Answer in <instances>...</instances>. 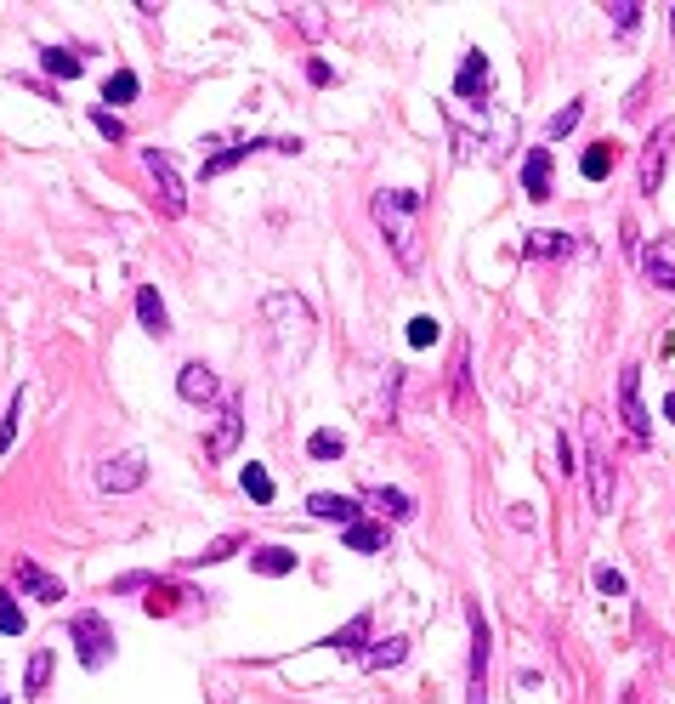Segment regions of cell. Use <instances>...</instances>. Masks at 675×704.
Segmentation results:
<instances>
[{"mask_svg": "<svg viewBox=\"0 0 675 704\" xmlns=\"http://www.w3.org/2000/svg\"><path fill=\"white\" fill-rule=\"evenodd\" d=\"M403 659H409V642H403V636H386V642H369L364 670H398Z\"/></svg>", "mask_w": 675, "mask_h": 704, "instance_id": "44dd1931", "label": "cell"}, {"mask_svg": "<svg viewBox=\"0 0 675 704\" xmlns=\"http://www.w3.org/2000/svg\"><path fill=\"white\" fill-rule=\"evenodd\" d=\"M307 511L312 517H324V523H341V528L358 523V500H352V494H312Z\"/></svg>", "mask_w": 675, "mask_h": 704, "instance_id": "e0dca14e", "label": "cell"}, {"mask_svg": "<svg viewBox=\"0 0 675 704\" xmlns=\"http://www.w3.org/2000/svg\"><path fill=\"white\" fill-rule=\"evenodd\" d=\"M471 682H466V704H488V614L471 602Z\"/></svg>", "mask_w": 675, "mask_h": 704, "instance_id": "8992f818", "label": "cell"}, {"mask_svg": "<svg viewBox=\"0 0 675 704\" xmlns=\"http://www.w3.org/2000/svg\"><path fill=\"white\" fill-rule=\"evenodd\" d=\"M18 421H23V387L12 392V404H6V421H0V449H12V443H18Z\"/></svg>", "mask_w": 675, "mask_h": 704, "instance_id": "1f68e13d", "label": "cell"}, {"mask_svg": "<svg viewBox=\"0 0 675 704\" xmlns=\"http://www.w3.org/2000/svg\"><path fill=\"white\" fill-rule=\"evenodd\" d=\"M619 415H624V426H630L636 443L653 438V421H647V409H641V364H624L619 370Z\"/></svg>", "mask_w": 675, "mask_h": 704, "instance_id": "ba28073f", "label": "cell"}, {"mask_svg": "<svg viewBox=\"0 0 675 704\" xmlns=\"http://www.w3.org/2000/svg\"><path fill=\"white\" fill-rule=\"evenodd\" d=\"M176 392H182L188 404H210V398L222 392V381H216V370H210V364H199V358H193V364H182V375H176Z\"/></svg>", "mask_w": 675, "mask_h": 704, "instance_id": "7c38bea8", "label": "cell"}, {"mask_svg": "<svg viewBox=\"0 0 675 704\" xmlns=\"http://www.w3.org/2000/svg\"><path fill=\"white\" fill-rule=\"evenodd\" d=\"M261 313L273 318V324H290V330H301V335L312 330V307H307L301 296H290V290H278V296H267V301H261Z\"/></svg>", "mask_w": 675, "mask_h": 704, "instance_id": "4fadbf2b", "label": "cell"}, {"mask_svg": "<svg viewBox=\"0 0 675 704\" xmlns=\"http://www.w3.org/2000/svg\"><path fill=\"white\" fill-rule=\"evenodd\" d=\"M324 648H335V653H358V659H364V648H369V614H358L352 625H341V631L329 636Z\"/></svg>", "mask_w": 675, "mask_h": 704, "instance_id": "603a6c76", "label": "cell"}, {"mask_svg": "<svg viewBox=\"0 0 675 704\" xmlns=\"http://www.w3.org/2000/svg\"><path fill=\"white\" fill-rule=\"evenodd\" d=\"M670 29H675V6H670Z\"/></svg>", "mask_w": 675, "mask_h": 704, "instance_id": "ee69618b", "label": "cell"}, {"mask_svg": "<svg viewBox=\"0 0 675 704\" xmlns=\"http://www.w3.org/2000/svg\"><path fill=\"white\" fill-rule=\"evenodd\" d=\"M607 12H613V29H619V35H630V29L641 23V12H647V6H636V0H619V6H607Z\"/></svg>", "mask_w": 675, "mask_h": 704, "instance_id": "d590c367", "label": "cell"}, {"mask_svg": "<svg viewBox=\"0 0 675 704\" xmlns=\"http://www.w3.org/2000/svg\"><path fill=\"white\" fill-rule=\"evenodd\" d=\"M454 97H460V103H471V97L483 103L488 97V57L483 52H466V63H460V74H454Z\"/></svg>", "mask_w": 675, "mask_h": 704, "instance_id": "9a60e30c", "label": "cell"}, {"mask_svg": "<svg viewBox=\"0 0 675 704\" xmlns=\"http://www.w3.org/2000/svg\"><path fill=\"white\" fill-rule=\"evenodd\" d=\"M522 194L551 199V148H528L522 154Z\"/></svg>", "mask_w": 675, "mask_h": 704, "instance_id": "5bb4252c", "label": "cell"}, {"mask_svg": "<svg viewBox=\"0 0 675 704\" xmlns=\"http://www.w3.org/2000/svg\"><path fill=\"white\" fill-rule=\"evenodd\" d=\"M91 125H97L108 142H125V120H120V114H108V108H91Z\"/></svg>", "mask_w": 675, "mask_h": 704, "instance_id": "8d00e7d4", "label": "cell"}, {"mask_svg": "<svg viewBox=\"0 0 675 704\" xmlns=\"http://www.w3.org/2000/svg\"><path fill=\"white\" fill-rule=\"evenodd\" d=\"M437 330H443V324H437L432 313L409 318V347H432V341H437Z\"/></svg>", "mask_w": 675, "mask_h": 704, "instance_id": "e575fe53", "label": "cell"}, {"mask_svg": "<svg viewBox=\"0 0 675 704\" xmlns=\"http://www.w3.org/2000/svg\"><path fill=\"white\" fill-rule=\"evenodd\" d=\"M46 682H52V648H35L29 653V670H23V693L35 699V693H46Z\"/></svg>", "mask_w": 675, "mask_h": 704, "instance_id": "d4e9b609", "label": "cell"}, {"mask_svg": "<svg viewBox=\"0 0 675 704\" xmlns=\"http://www.w3.org/2000/svg\"><path fill=\"white\" fill-rule=\"evenodd\" d=\"M573 472H579V455H573V438L562 432V477H573Z\"/></svg>", "mask_w": 675, "mask_h": 704, "instance_id": "ab89813d", "label": "cell"}, {"mask_svg": "<svg viewBox=\"0 0 675 704\" xmlns=\"http://www.w3.org/2000/svg\"><path fill=\"white\" fill-rule=\"evenodd\" d=\"M239 438H244V398H227L216 426H210V438H205V460H227L239 449Z\"/></svg>", "mask_w": 675, "mask_h": 704, "instance_id": "9c48e42d", "label": "cell"}, {"mask_svg": "<svg viewBox=\"0 0 675 704\" xmlns=\"http://www.w3.org/2000/svg\"><path fill=\"white\" fill-rule=\"evenodd\" d=\"M307 455L312 460H341V455H347V438H341V432H312Z\"/></svg>", "mask_w": 675, "mask_h": 704, "instance_id": "f546056e", "label": "cell"}, {"mask_svg": "<svg viewBox=\"0 0 675 704\" xmlns=\"http://www.w3.org/2000/svg\"><path fill=\"white\" fill-rule=\"evenodd\" d=\"M511 528H522V534H528V528H534V506H511Z\"/></svg>", "mask_w": 675, "mask_h": 704, "instance_id": "b9f144b4", "label": "cell"}, {"mask_svg": "<svg viewBox=\"0 0 675 704\" xmlns=\"http://www.w3.org/2000/svg\"><path fill=\"white\" fill-rule=\"evenodd\" d=\"M607 171H613V142H596V148L579 159V176H585V182H602Z\"/></svg>", "mask_w": 675, "mask_h": 704, "instance_id": "4316f807", "label": "cell"}, {"mask_svg": "<svg viewBox=\"0 0 675 704\" xmlns=\"http://www.w3.org/2000/svg\"><path fill=\"white\" fill-rule=\"evenodd\" d=\"M233 551H239V534H222V540H210V546L199 551V557H188V563H227Z\"/></svg>", "mask_w": 675, "mask_h": 704, "instance_id": "836d02e7", "label": "cell"}, {"mask_svg": "<svg viewBox=\"0 0 675 704\" xmlns=\"http://www.w3.org/2000/svg\"><path fill=\"white\" fill-rule=\"evenodd\" d=\"M142 483H148V460H142L137 449H125V455L97 466V489L103 494H131V489H142Z\"/></svg>", "mask_w": 675, "mask_h": 704, "instance_id": "52a82bcc", "label": "cell"}, {"mask_svg": "<svg viewBox=\"0 0 675 704\" xmlns=\"http://www.w3.org/2000/svg\"><path fill=\"white\" fill-rule=\"evenodd\" d=\"M641 273H647L658 290H675V239L670 233H658L653 245L641 250Z\"/></svg>", "mask_w": 675, "mask_h": 704, "instance_id": "8fae6325", "label": "cell"}, {"mask_svg": "<svg viewBox=\"0 0 675 704\" xmlns=\"http://www.w3.org/2000/svg\"><path fill=\"white\" fill-rule=\"evenodd\" d=\"M585 120V103H568V108H556L551 120H545V137H568L573 125Z\"/></svg>", "mask_w": 675, "mask_h": 704, "instance_id": "4dcf8cb0", "label": "cell"}, {"mask_svg": "<svg viewBox=\"0 0 675 704\" xmlns=\"http://www.w3.org/2000/svg\"><path fill=\"white\" fill-rule=\"evenodd\" d=\"M347 546H352V551H381V546H386V528H381V523H364V517H358V523L347 528Z\"/></svg>", "mask_w": 675, "mask_h": 704, "instance_id": "83f0119b", "label": "cell"}, {"mask_svg": "<svg viewBox=\"0 0 675 704\" xmlns=\"http://www.w3.org/2000/svg\"><path fill=\"white\" fill-rule=\"evenodd\" d=\"M250 568H256V574H267V580L295 574V551L290 546H261V551H250Z\"/></svg>", "mask_w": 675, "mask_h": 704, "instance_id": "7402d4cb", "label": "cell"}, {"mask_svg": "<svg viewBox=\"0 0 675 704\" xmlns=\"http://www.w3.org/2000/svg\"><path fill=\"white\" fill-rule=\"evenodd\" d=\"M0 704H6V699H0Z\"/></svg>", "mask_w": 675, "mask_h": 704, "instance_id": "f6af8a7d", "label": "cell"}, {"mask_svg": "<svg viewBox=\"0 0 675 704\" xmlns=\"http://www.w3.org/2000/svg\"><path fill=\"white\" fill-rule=\"evenodd\" d=\"M585 443H590V506L613 511V455H607L602 415H585Z\"/></svg>", "mask_w": 675, "mask_h": 704, "instance_id": "3957f363", "label": "cell"}, {"mask_svg": "<svg viewBox=\"0 0 675 704\" xmlns=\"http://www.w3.org/2000/svg\"><path fill=\"white\" fill-rule=\"evenodd\" d=\"M307 80H312V86H329V80H335V69H329V63H307Z\"/></svg>", "mask_w": 675, "mask_h": 704, "instance_id": "60d3db41", "label": "cell"}, {"mask_svg": "<svg viewBox=\"0 0 675 704\" xmlns=\"http://www.w3.org/2000/svg\"><path fill=\"white\" fill-rule=\"evenodd\" d=\"M142 165H148V176H154V199L165 216H182L188 211V188H182V176H176V159L165 154V148H142Z\"/></svg>", "mask_w": 675, "mask_h": 704, "instance_id": "277c9868", "label": "cell"}, {"mask_svg": "<svg viewBox=\"0 0 675 704\" xmlns=\"http://www.w3.org/2000/svg\"><path fill=\"white\" fill-rule=\"evenodd\" d=\"M573 250V233H556V228H539V233H522V256L528 262H556Z\"/></svg>", "mask_w": 675, "mask_h": 704, "instance_id": "2e32d148", "label": "cell"}, {"mask_svg": "<svg viewBox=\"0 0 675 704\" xmlns=\"http://www.w3.org/2000/svg\"><path fill=\"white\" fill-rule=\"evenodd\" d=\"M69 636H74V653H80V665L86 670H103L114 659V625H108L97 608H80L69 619Z\"/></svg>", "mask_w": 675, "mask_h": 704, "instance_id": "7a4b0ae2", "label": "cell"}, {"mask_svg": "<svg viewBox=\"0 0 675 704\" xmlns=\"http://www.w3.org/2000/svg\"><path fill=\"white\" fill-rule=\"evenodd\" d=\"M12 585H18L23 597H35V602H63V580L46 574L35 557H18V563H12Z\"/></svg>", "mask_w": 675, "mask_h": 704, "instance_id": "30bf717a", "label": "cell"}, {"mask_svg": "<svg viewBox=\"0 0 675 704\" xmlns=\"http://www.w3.org/2000/svg\"><path fill=\"white\" fill-rule=\"evenodd\" d=\"M364 500H369L375 511H381V517H392V523H409V517H415V500H409L403 489H386V483H375V489H369Z\"/></svg>", "mask_w": 675, "mask_h": 704, "instance_id": "ac0fdd59", "label": "cell"}, {"mask_svg": "<svg viewBox=\"0 0 675 704\" xmlns=\"http://www.w3.org/2000/svg\"><path fill=\"white\" fill-rule=\"evenodd\" d=\"M590 580H596V591H602V597H624V574H619V568H596Z\"/></svg>", "mask_w": 675, "mask_h": 704, "instance_id": "74e56055", "label": "cell"}, {"mask_svg": "<svg viewBox=\"0 0 675 704\" xmlns=\"http://www.w3.org/2000/svg\"><path fill=\"white\" fill-rule=\"evenodd\" d=\"M40 69L52 74V80H80V74H86V57L69 52V46H46V52H40Z\"/></svg>", "mask_w": 675, "mask_h": 704, "instance_id": "ffe728a7", "label": "cell"}, {"mask_svg": "<svg viewBox=\"0 0 675 704\" xmlns=\"http://www.w3.org/2000/svg\"><path fill=\"white\" fill-rule=\"evenodd\" d=\"M137 318H142V330L148 335H171V313H165V301H159L154 284H142L137 290Z\"/></svg>", "mask_w": 675, "mask_h": 704, "instance_id": "d6986e66", "label": "cell"}, {"mask_svg": "<svg viewBox=\"0 0 675 704\" xmlns=\"http://www.w3.org/2000/svg\"><path fill=\"white\" fill-rule=\"evenodd\" d=\"M664 415H670V421H675V398H664Z\"/></svg>", "mask_w": 675, "mask_h": 704, "instance_id": "7bdbcfd3", "label": "cell"}, {"mask_svg": "<svg viewBox=\"0 0 675 704\" xmlns=\"http://www.w3.org/2000/svg\"><path fill=\"white\" fill-rule=\"evenodd\" d=\"M670 148H675V120H664V125H653V137L641 142V165H636L641 194H658V182L670 171Z\"/></svg>", "mask_w": 675, "mask_h": 704, "instance_id": "5b68a950", "label": "cell"}, {"mask_svg": "<svg viewBox=\"0 0 675 704\" xmlns=\"http://www.w3.org/2000/svg\"><path fill=\"white\" fill-rule=\"evenodd\" d=\"M137 91H142V80H137V74H131V69H114V74L103 80V103H131Z\"/></svg>", "mask_w": 675, "mask_h": 704, "instance_id": "484cf974", "label": "cell"}, {"mask_svg": "<svg viewBox=\"0 0 675 704\" xmlns=\"http://www.w3.org/2000/svg\"><path fill=\"white\" fill-rule=\"evenodd\" d=\"M244 494H250V500H256V506H267V500H273V477H267V466H256V460H250V466H244Z\"/></svg>", "mask_w": 675, "mask_h": 704, "instance_id": "f1b7e54d", "label": "cell"}, {"mask_svg": "<svg viewBox=\"0 0 675 704\" xmlns=\"http://www.w3.org/2000/svg\"><path fill=\"white\" fill-rule=\"evenodd\" d=\"M0 636H23V608L12 591H0Z\"/></svg>", "mask_w": 675, "mask_h": 704, "instance_id": "d6a6232c", "label": "cell"}, {"mask_svg": "<svg viewBox=\"0 0 675 704\" xmlns=\"http://www.w3.org/2000/svg\"><path fill=\"white\" fill-rule=\"evenodd\" d=\"M369 211H375V222H381L398 267L403 273H420V228H415L420 194H409V188H381V194L369 199Z\"/></svg>", "mask_w": 675, "mask_h": 704, "instance_id": "6da1fadb", "label": "cell"}, {"mask_svg": "<svg viewBox=\"0 0 675 704\" xmlns=\"http://www.w3.org/2000/svg\"><path fill=\"white\" fill-rule=\"evenodd\" d=\"M142 585H148V574H120V580H114V597H131Z\"/></svg>", "mask_w": 675, "mask_h": 704, "instance_id": "f35d334b", "label": "cell"}, {"mask_svg": "<svg viewBox=\"0 0 675 704\" xmlns=\"http://www.w3.org/2000/svg\"><path fill=\"white\" fill-rule=\"evenodd\" d=\"M256 148H273V142H233V148H222V154L205 159V176H222V171H233V165H244Z\"/></svg>", "mask_w": 675, "mask_h": 704, "instance_id": "cb8c5ba5", "label": "cell"}]
</instances>
